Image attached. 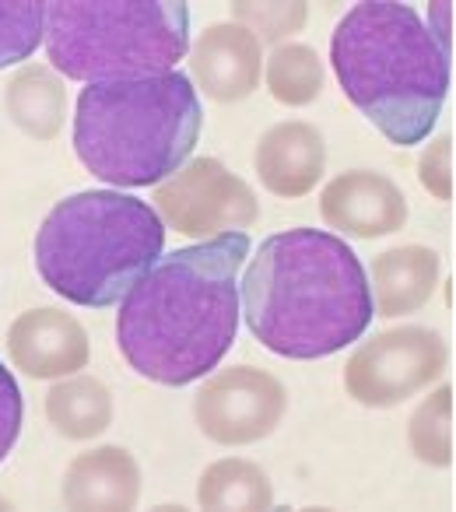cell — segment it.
I'll return each instance as SVG.
<instances>
[{
  "label": "cell",
  "instance_id": "30bf717a",
  "mask_svg": "<svg viewBox=\"0 0 456 512\" xmlns=\"http://www.w3.org/2000/svg\"><path fill=\"white\" fill-rule=\"evenodd\" d=\"M320 211L330 225L351 235H365V239L397 232L407 218L404 193L376 172H348V176L334 179L323 190Z\"/></svg>",
  "mask_w": 456,
  "mask_h": 512
},
{
  "label": "cell",
  "instance_id": "44dd1931",
  "mask_svg": "<svg viewBox=\"0 0 456 512\" xmlns=\"http://www.w3.org/2000/svg\"><path fill=\"white\" fill-rule=\"evenodd\" d=\"M449 418H453V390H439L432 397V404H425L414 414L411 442L418 449V456H425L432 463L453 460V428H449Z\"/></svg>",
  "mask_w": 456,
  "mask_h": 512
},
{
  "label": "cell",
  "instance_id": "6da1fadb",
  "mask_svg": "<svg viewBox=\"0 0 456 512\" xmlns=\"http://www.w3.org/2000/svg\"><path fill=\"white\" fill-rule=\"evenodd\" d=\"M246 256V232H221L158 256L116 316V344L130 369L162 386H186L218 369L239 330Z\"/></svg>",
  "mask_w": 456,
  "mask_h": 512
},
{
  "label": "cell",
  "instance_id": "3957f363",
  "mask_svg": "<svg viewBox=\"0 0 456 512\" xmlns=\"http://www.w3.org/2000/svg\"><path fill=\"white\" fill-rule=\"evenodd\" d=\"M337 85L386 141L411 148L432 134L449 92V43L407 4L369 0L330 39Z\"/></svg>",
  "mask_w": 456,
  "mask_h": 512
},
{
  "label": "cell",
  "instance_id": "8992f818",
  "mask_svg": "<svg viewBox=\"0 0 456 512\" xmlns=\"http://www.w3.org/2000/svg\"><path fill=\"white\" fill-rule=\"evenodd\" d=\"M43 39L53 67L74 81L155 78L190 50V11L179 0H53Z\"/></svg>",
  "mask_w": 456,
  "mask_h": 512
},
{
  "label": "cell",
  "instance_id": "5bb4252c",
  "mask_svg": "<svg viewBox=\"0 0 456 512\" xmlns=\"http://www.w3.org/2000/svg\"><path fill=\"white\" fill-rule=\"evenodd\" d=\"M435 274H439V260H435L432 249L404 246V249H393V253H383L372 264V278H376V292H379V313L383 316L414 313L432 295Z\"/></svg>",
  "mask_w": 456,
  "mask_h": 512
},
{
  "label": "cell",
  "instance_id": "8fae6325",
  "mask_svg": "<svg viewBox=\"0 0 456 512\" xmlns=\"http://www.w3.org/2000/svg\"><path fill=\"white\" fill-rule=\"evenodd\" d=\"M197 81L211 99L236 102L250 95L260 81V43L250 29L239 25H211L197 39L193 53Z\"/></svg>",
  "mask_w": 456,
  "mask_h": 512
},
{
  "label": "cell",
  "instance_id": "ffe728a7",
  "mask_svg": "<svg viewBox=\"0 0 456 512\" xmlns=\"http://www.w3.org/2000/svg\"><path fill=\"white\" fill-rule=\"evenodd\" d=\"M46 4L39 0H0V67L22 64L43 43Z\"/></svg>",
  "mask_w": 456,
  "mask_h": 512
},
{
  "label": "cell",
  "instance_id": "7402d4cb",
  "mask_svg": "<svg viewBox=\"0 0 456 512\" xmlns=\"http://www.w3.org/2000/svg\"><path fill=\"white\" fill-rule=\"evenodd\" d=\"M22 418H25L22 390H18L15 376L0 365V463L8 460V453L15 449L18 432H22Z\"/></svg>",
  "mask_w": 456,
  "mask_h": 512
},
{
  "label": "cell",
  "instance_id": "ba28073f",
  "mask_svg": "<svg viewBox=\"0 0 456 512\" xmlns=\"http://www.w3.org/2000/svg\"><path fill=\"white\" fill-rule=\"evenodd\" d=\"M442 362H446V348L432 330L404 327L393 334H379L351 358L348 390L362 404H397L439 376Z\"/></svg>",
  "mask_w": 456,
  "mask_h": 512
},
{
  "label": "cell",
  "instance_id": "5b68a950",
  "mask_svg": "<svg viewBox=\"0 0 456 512\" xmlns=\"http://www.w3.org/2000/svg\"><path fill=\"white\" fill-rule=\"evenodd\" d=\"M165 221L130 193L85 190L60 200L36 235L43 281L74 306L106 309L155 267Z\"/></svg>",
  "mask_w": 456,
  "mask_h": 512
},
{
  "label": "cell",
  "instance_id": "9a60e30c",
  "mask_svg": "<svg viewBox=\"0 0 456 512\" xmlns=\"http://www.w3.org/2000/svg\"><path fill=\"white\" fill-rule=\"evenodd\" d=\"M67 505L85 509H127L137 495V470L123 449H99L92 456H81L67 474Z\"/></svg>",
  "mask_w": 456,
  "mask_h": 512
},
{
  "label": "cell",
  "instance_id": "2e32d148",
  "mask_svg": "<svg viewBox=\"0 0 456 512\" xmlns=\"http://www.w3.org/2000/svg\"><path fill=\"white\" fill-rule=\"evenodd\" d=\"M8 109L18 120V127H25L29 134L53 137L60 127V116H64V88L50 78V71L32 67L11 81Z\"/></svg>",
  "mask_w": 456,
  "mask_h": 512
},
{
  "label": "cell",
  "instance_id": "52a82bcc",
  "mask_svg": "<svg viewBox=\"0 0 456 512\" xmlns=\"http://www.w3.org/2000/svg\"><path fill=\"white\" fill-rule=\"evenodd\" d=\"M155 204L183 235L225 232L257 221V197L250 186L214 158H197L186 169L172 172L169 183L158 186Z\"/></svg>",
  "mask_w": 456,
  "mask_h": 512
},
{
  "label": "cell",
  "instance_id": "277c9868",
  "mask_svg": "<svg viewBox=\"0 0 456 512\" xmlns=\"http://www.w3.org/2000/svg\"><path fill=\"white\" fill-rule=\"evenodd\" d=\"M197 88L179 71L88 85L74 113V151L109 186H158L200 141Z\"/></svg>",
  "mask_w": 456,
  "mask_h": 512
},
{
  "label": "cell",
  "instance_id": "7c38bea8",
  "mask_svg": "<svg viewBox=\"0 0 456 512\" xmlns=\"http://www.w3.org/2000/svg\"><path fill=\"white\" fill-rule=\"evenodd\" d=\"M11 358L32 376H67L88 362V337L71 316L36 309L11 327Z\"/></svg>",
  "mask_w": 456,
  "mask_h": 512
},
{
  "label": "cell",
  "instance_id": "9c48e42d",
  "mask_svg": "<svg viewBox=\"0 0 456 512\" xmlns=\"http://www.w3.org/2000/svg\"><path fill=\"white\" fill-rule=\"evenodd\" d=\"M285 411V390L257 369H228L200 390L197 421L218 442H250L274 428Z\"/></svg>",
  "mask_w": 456,
  "mask_h": 512
},
{
  "label": "cell",
  "instance_id": "e0dca14e",
  "mask_svg": "<svg viewBox=\"0 0 456 512\" xmlns=\"http://www.w3.org/2000/svg\"><path fill=\"white\" fill-rule=\"evenodd\" d=\"M50 418L57 421V428L71 439H85L106 428L109 421V400L106 390L92 379H78V383H64L50 393L46 400Z\"/></svg>",
  "mask_w": 456,
  "mask_h": 512
},
{
  "label": "cell",
  "instance_id": "4fadbf2b",
  "mask_svg": "<svg viewBox=\"0 0 456 512\" xmlns=\"http://www.w3.org/2000/svg\"><path fill=\"white\" fill-rule=\"evenodd\" d=\"M257 172L281 197H302L323 176V137L309 123H281L260 137Z\"/></svg>",
  "mask_w": 456,
  "mask_h": 512
},
{
  "label": "cell",
  "instance_id": "d6986e66",
  "mask_svg": "<svg viewBox=\"0 0 456 512\" xmlns=\"http://www.w3.org/2000/svg\"><path fill=\"white\" fill-rule=\"evenodd\" d=\"M200 502L207 509H221V505H267L271 502V491H267V481L257 467L239 460L218 463L204 474V484H200Z\"/></svg>",
  "mask_w": 456,
  "mask_h": 512
},
{
  "label": "cell",
  "instance_id": "7a4b0ae2",
  "mask_svg": "<svg viewBox=\"0 0 456 512\" xmlns=\"http://www.w3.org/2000/svg\"><path fill=\"white\" fill-rule=\"evenodd\" d=\"M239 306L250 334L281 358H323L362 341L376 316L362 260L320 228H288L260 242Z\"/></svg>",
  "mask_w": 456,
  "mask_h": 512
},
{
  "label": "cell",
  "instance_id": "ac0fdd59",
  "mask_svg": "<svg viewBox=\"0 0 456 512\" xmlns=\"http://www.w3.org/2000/svg\"><path fill=\"white\" fill-rule=\"evenodd\" d=\"M267 81H271V92L285 106H302V102L316 99L323 85V67L320 57L306 46H281L271 57L267 67Z\"/></svg>",
  "mask_w": 456,
  "mask_h": 512
}]
</instances>
